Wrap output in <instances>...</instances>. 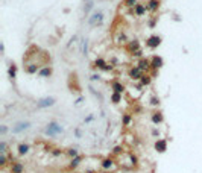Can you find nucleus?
Segmentation results:
<instances>
[{"instance_id":"f257e3e1","label":"nucleus","mask_w":202,"mask_h":173,"mask_svg":"<svg viewBox=\"0 0 202 173\" xmlns=\"http://www.w3.org/2000/svg\"><path fill=\"white\" fill-rule=\"evenodd\" d=\"M103 23V12L102 11H94L91 17L88 18V24L91 28H96V26H100Z\"/></svg>"},{"instance_id":"f03ea898","label":"nucleus","mask_w":202,"mask_h":173,"mask_svg":"<svg viewBox=\"0 0 202 173\" xmlns=\"http://www.w3.org/2000/svg\"><path fill=\"white\" fill-rule=\"evenodd\" d=\"M61 132H62V128L56 122H50L49 125H47V128H46V134L49 137H55L58 134H61Z\"/></svg>"},{"instance_id":"7ed1b4c3","label":"nucleus","mask_w":202,"mask_h":173,"mask_svg":"<svg viewBox=\"0 0 202 173\" xmlns=\"http://www.w3.org/2000/svg\"><path fill=\"white\" fill-rule=\"evenodd\" d=\"M161 37L160 35H151L149 38L146 39V46L149 49H157V47H160V44H161Z\"/></svg>"},{"instance_id":"20e7f679","label":"nucleus","mask_w":202,"mask_h":173,"mask_svg":"<svg viewBox=\"0 0 202 173\" xmlns=\"http://www.w3.org/2000/svg\"><path fill=\"white\" fill-rule=\"evenodd\" d=\"M164 65V61H163V58L161 56H158V55H155V56H152V59H151V69H153V70H160L161 67Z\"/></svg>"},{"instance_id":"39448f33","label":"nucleus","mask_w":202,"mask_h":173,"mask_svg":"<svg viewBox=\"0 0 202 173\" xmlns=\"http://www.w3.org/2000/svg\"><path fill=\"white\" fill-rule=\"evenodd\" d=\"M55 105V99L53 97H44V99H40L37 102L38 108H47V106H53Z\"/></svg>"},{"instance_id":"423d86ee","label":"nucleus","mask_w":202,"mask_h":173,"mask_svg":"<svg viewBox=\"0 0 202 173\" xmlns=\"http://www.w3.org/2000/svg\"><path fill=\"white\" fill-rule=\"evenodd\" d=\"M126 50L129 52L131 55H134L135 52L140 50V41L138 39H131V41L128 43V46H126Z\"/></svg>"},{"instance_id":"0eeeda50","label":"nucleus","mask_w":202,"mask_h":173,"mask_svg":"<svg viewBox=\"0 0 202 173\" xmlns=\"http://www.w3.org/2000/svg\"><path fill=\"white\" fill-rule=\"evenodd\" d=\"M128 73H129V78H131V79H135V81H140V79H141V76L144 75V73L141 71L138 67H131Z\"/></svg>"},{"instance_id":"6e6552de","label":"nucleus","mask_w":202,"mask_h":173,"mask_svg":"<svg viewBox=\"0 0 202 173\" xmlns=\"http://www.w3.org/2000/svg\"><path fill=\"white\" fill-rule=\"evenodd\" d=\"M137 67L141 70V71H149L151 70V59H146V58H141L140 61H138V65Z\"/></svg>"},{"instance_id":"1a4fd4ad","label":"nucleus","mask_w":202,"mask_h":173,"mask_svg":"<svg viewBox=\"0 0 202 173\" xmlns=\"http://www.w3.org/2000/svg\"><path fill=\"white\" fill-rule=\"evenodd\" d=\"M40 67H41L40 64H35V62H29V64H26L24 71H26V73H29V75H33V73L40 71Z\"/></svg>"},{"instance_id":"9d476101","label":"nucleus","mask_w":202,"mask_h":173,"mask_svg":"<svg viewBox=\"0 0 202 173\" xmlns=\"http://www.w3.org/2000/svg\"><path fill=\"white\" fill-rule=\"evenodd\" d=\"M160 5H161L160 0H149V2L146 3L147 11H151V12H157L160 9Z\"/></svg>"},{"instance_id":"9b49d317","label":"nucleus","mask_w":202,"mask_h":173,"mask_svg":"<svg viewBox=\"0 0 202 173\" xmlns=\"http://www.w3.org/2000/svg\"><path fill=\"white\" fill-rule=\"evenodd\" d=\"M29 126H31L29 122H20V123H17L14 128H12V132H14V134H18V132H22V131H24V129H28Z\"/></svg>"},{"instance_id":"f8f14e48","label":"nucleus","mask_w":202,"mask_h":173,"mask_svg":"<svg viewBox=\"0 0 202 173\" xmlns=\"http://www.w3.org/2000/svg\"><path fill=\"white\" fill-rule=\"evenodd\" d=\"M52 73H53V70H52L50 65H44V67L40 69L38 76H41V78H49V76H52Z\"/></svg>"},{"instance_id":"ddd939ff","label":"nucleus","mask_w":202,"mask_h":173,"mask_svg":"<svg viewBox=\"0 0 202 173\" xmlns=\"http://www.w3.org/2000/svg\"><path fill=\"white\" fill-rule=\"evenodd\" d=\"M146 11H147V6L143 5V3H138L135 8H134V14H135L137 17H141V15L146 14Z\"/></svg>"},{"instance_id":"4468645a","label":"nucleus","mask_w":202,"mask_h":173,"mask_svg":"<svg viewBox=\"0 0 202 173\" xmlns=\"http://www.w3.org/2000/svg\"><path fill=\"white\" fill-rule=\"evenodd\" d=\"M24 167H23V164L22 163H12L11 164V173H23Z\"/></svg>"},{"instance_id":"2eb2a0df","label":"nucleus","mask_w":202,"mask_h":173,"mask_svg":"<svg viewBox=\"0 0 202 173\" xmlns=\"http://www.w3.org/2000/svg\"><path fill=\"white\" fill-rule=\"evenodd\" d=\"M152 79H153L152 75H147V73H144V75L141 76V79H140V84L143 85V86H147V85H151Z\"/></svg>"},{"instance_id":"dca6fc26","label":"nucleus","mask_w":202,"mask_h":173,"mask_svg":"<svg viewBox=\"0 0 202 173\" xmlns=\"http://www.w3.org/2000/svg\"><path fill=\"white\" fill-rule=\"evenodd\" d=\"M155 149L158 152H164L167 149V141H166V140H158V141L155 143Z\"/></svg>"},{"instance_id":"f3484780","label":"nucleus","mask_w":202,"mask_h":173,"mask_svg":"<svg viewBox=\"0 0 202 173\" xmlns=\"http://www.w3.org/2000/svg\"><path fill=\"white\" fill-rule=\"evenodd\" d=\"M112 90H114V93H119V94H122V93L125 91V85L123 84H120V82H112Z\"/></svg>"},{"instance_id":"a211bd4d","label":"nucleus","mask_w":202,"mask_h":173,"mask_svg":"<svg viewBox=\"0 0 202 173\" xmlns=\"http://www.w3.org/2000/svg\"><path fill=\"white\" fill-rule=\"evenodd\" d=\"M93 65H94V67H99V69L105 70V67H106V65H108V62H106L103 58H97L96 61H94V64H93Z\"/></svg>"},{"instance_id":"6ab92c4d","label":"nucleus","mask_w":202,"mask_h":173,"mask_svg":"<svg viewBox=\"0 0 202 173\" xmlns=\"http://www.w3.org/2000/svg\"><path fill=\"white\" fill-rule=\"evenodd\" d=\"M163 120H164V118H163V114H161V112H153V114H152V122L155 125L161 123Z\"/></svg>"},{"instance_id":"aec40b11","label":"nucleus","mask_w":202,"mask_h":173,"mask_svg":"<svg viewBox=\"0 0 202 173\" xmlns=\"http://www.w3.org/2000/svg\"><path fill=\"white\" fill-rule=\"evenodd\" d=\"M29 152V144H24V143H22L18 146V154L20 155H26Z\"/></svg>"},{"instance_id":"412c9836","label":"nucleus","mask_w":202,"mask_h":173,"mask_svg":"<svg viewBox=\"0 0 202 173\" xmlns=\"http://www.w3.org/2000/svg\"><path fill=\"white\" fill-rule=\"evenodd\" d=\"M8 73H9V78L14 79V78L17 76V65H15V64H11L9 69H8Z\"/></svg>"},{"instance_id":"4be33fe9","label":"nucleus","mask_w":202,"mask_h":173,"mask_svg":"<svg viewBox=\"0 0 202 173\" xmlns=\"http://www.w3.org/2000/svg\"><path fill=\"white\" fill-rule=\"evenodd\" d=\"M102 167H103V169H111V167H112V159H111V158L103 159V161H102Z\"/></svg>"},{"instance_id":"5701e85b","label":"nucleus","mask_w":202,"mask_h":173,"mask_svg":"<svg viewBox=\"0 0 202 173\" xmlns=\"http://www.w3.org/2000/svg\"><path fill=\"white\" fill-rule=\"evenodd\" d=\"M111 100H112V103H119L120 100H122V94H119V93H112Z\"/></svg>"},{"instance_id":"b1692460","label":"nucleus","mask_w":202,"mask_h":173,"mask_svg":"<svg viewBox=\"0 0 202 173\" xmlns=\"http://www.w3.org/2000/svg\"><path fill=\"white\" fill-rule=\"evenodd\" d=\"M137 5V0H125V6H128V8H135Z\"/></svg>"},{"instance_id":"393cba45","label":"nucleus","mask_w":202,"mask_h":173,"mask_svg":"<svg viewBox=\"0 0 202 173\" xmlns=\"http://www.w3.org/2000/svg\"><path fill=\"white\" fill-rule=\"evenodd\" d=\"M81 161H82V156H76L75 159H71V164L70 165H71V167H76V165H79Z\"/></svg>"},{"instance_id":"a878e982","label":"nucleus","mask_w":202,"mask_h":173,"mask_svg":"<svg viewBox=\"0 0 202 173\" xmlns=\"http://www.w3.org/2000/svg\"><path fill=\"white\" fill-rule=\"evenodd\" d=\"M157 21H158V17L153 15V17L149 20V28H151V29H153V28H155V24H157Z\"/></svg>"},{"instance_id":"bb28decb","label":"nucleus","mask_w":202,"mask_h":173,"mask_svg":"<svg viewBox=\"0 0 202 173\" xmlns=\"http://www.w3.org/2000/svg\"><path fill=\"white\" fill-rule=\"evenodd\" d=\"M93 5H94L93 2H87V3H85V8H84V12H85V14H88V12H90V9L93 8Z\"/></svg>"},{"instance_id":"cd10ccee","label":"nucleus","mask_w":202,"mask_h":173,"mask_svg":"<svg viewBox=\"0 0 202 173\" xmlns=\"http://www.w3.org/2000/svg\"><path fill=\"white\" fill-rule=\"evenodd\" d=\"M67 154H69L71 158H76V156H79L78 155V150L76 149H69V150H67Z\"/></svg>"},{"instance_id":"c85d7f7f","label":"nucleus","mask_w":202,"mask_h":173,"mask_svg":"<svg viewBox=\"0 0 202 173\" xmlns=\"http://www.w3.org/2000/svg\"><path fill=\"white\" fill-rule=\"evenodd\" d=\"M6 164H8V159H6V156H5V155H0V165H2V167H5Z\"/></svg>"},{"instance_id":"c756f323","label":"nucleus","mask_w":202,"mask_h":173,"mask_svg":"<svg viewBox=\"0 0 202 173\" xmlns=\"http://www.w3.org/2000/svg\"><path fill=\"white\" fill-rule=\"evenodd\" d=\"M129 123H131V116H129V114L123 116V125H125V126H128Z\"/></svg>"},{"instance_id":"7c9ffc66","label":"nucleus","mask_w":202,"mask_h":173,"mask_svg":"<svg viewBox=\"0 0 202 173\" xmlns=\"http://www.w3.org/2000/svg\"><path fill=\"white\" fill-rule=\"evenodd\" d=\"M0 152H2V155L6 154V143H5V141L0 143Z\"/></svg>"},{"instance_id":"2f4dec72","label":"nucleus","mask_w":202,"mask_h":173,"mask_svg":"<svg viewBox=\"0 0 202 173\" xmlns=\"http://www.w3.org/2000/svg\"><path fill=\"white\" fill-rule=\"evenodd\" d=\"M87 44H88V41L84 39V43H82V52H84V55H87Z\"/></svg>"},{"instance_id":"473e14b6","label":"nucleus","mask_w":202,"mask_h":173,"mask_svg":"<svg viewBox=\"0 0 202 173\" xmlns=\"http://www.w3.org/2000/svg\"><path fill=\"white\" fill-rule=\"evenodd\" d=\"M132 56H137V58H143V52H141V49H140L138 52H135V53H134Z\"/></svg>"},{"instance_id":"72a5a7b5","label":"nucleus","mask_w":202,"mask_h":173,"mask_svg":"<svg viewBox=\"0 0 202 173\" xmlns=\"http://www.w3.org/2000/svg\"><path fill=\"white\" fill-rule=\"evenodd\" d=\"M151 103H152V105H160V100H158L157 97H152V99H151Z\"/></svg>"},{"instance_id":"f704fd0d","label":"nucleus","mask_w":202,"mask_h":173,"mask_svg":"<svg viewBox=\"0 0 202 173\" xmlns=\"http://www.w3.org/2000/svg\"><path fill=\"white\" fill-rule=\"evenodd\" d=\"M122 152V147L120 146H117V147H114V154H120Z\"/></svg>"},{"instance_id":"c9c22d12","label":"nucleus","mask_w":202,"mask_h":173,"mask_svg":"<svg viewBox=\"0 0 202 173\" xmlns=\"http://www.w3.org/2000/svg\"><path fill=\"white\" fill-rule=\"evenodd\" d=\"M99 78H100L99 75H93V76H91V81H97Z\"/></svg>"},{"instance_id":"e433bc0d","label":"nucleus","mask_w":202,"mask_h":173,"mask_svg":"<svg viewBox=\"0 0 202 173\" xmlns=\"http://www.w3.org/2000/svg\"><path fill=\"white\" fill-rule=\"evenodd\" d=\"M0 50H2V53H5V44L0 43Z\"/></svg>"},{"instance_id":"4c0bfd02","label":"nucleus","mask_w":202,"mask_h":173,"mask_svg":"<svg viewBox=\"0 0 202 173\" xmlns=\"http://www.w3.org/2000/svg\"><path fill=\"white\" fill-rule=\"evenodd\" d=\"M53 155H56V156H58V155H61V152H59V149H55V152H53Z\"/></svg>"},{"instance_id":"58836bf2","label":"nucleus","mask_w":202,"mask_h":173,"mask_svg":"<svg viewBox=\"0 0 202 173\" xmlns=\"http://www.w3.org/2000/svg\"><path fill=\"white\" fill-rule=\"evenodd\" d=\"M91 120H93V116H88V117L85 118V122H91Z\"/></svg>"},{"instance_id":"ea45409f","label":"nucleus","mask_w":202,"mask_h":173,"mask_svg":"<svg viewBox=\"0 0 202 173\" xmlns=\"http://www.w3.org/2000/svg\"><path fill=\"white\" fill-rule=\"evenodd\" d=\"M6 131H8V129H6V126H2V134H5Z\"/></svg>"}]
</instances>
